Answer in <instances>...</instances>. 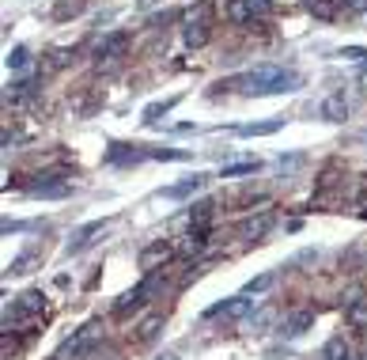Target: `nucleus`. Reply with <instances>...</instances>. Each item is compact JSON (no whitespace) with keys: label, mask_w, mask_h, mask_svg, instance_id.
<instances>
[{"label":"nucleus","mask_w":367,"mask_h":360,"mask_svg":"<svg viewBox=\"0 0 367 360\" xmlns=\"http://www.w3.org/2000/svg\"><path fill=\"white\" fill-rule=\"evenodd\" d=\"M318 114L326 118V122H344V118H349V103H344V95H329V99H322Z\"/></svg>","instance_id":"obj_11"},{"label":"nucleus","mask_w":367,"mask_h":360,"mask_svg":"<svg viewBox=\"0 0 367 360\" xmlns=\"http://www.w3.org/2000/svg\"><path fill=\"white\" fill-rule=\"evenodd\" d=\"M310 326H314V311H295V315H288V322L280 326V334H284V337H299V334H307Z\"/></svg>","instance_id":"obj_10"},{"label":"nucleus","mask_w":367,"mask_h":360,"mask_svg":"<svg viewBox=\"0 0 367 360\" xmlns=\"http://www.w3.org/2000/svg\"><path fill=\"white\" fill-rule=\"evenodd\" d=\"M68 190H72V186L61 182L57 175H46L42 182H34V186H31V194L34 197H68Z\"/></svg>","instance_id":"obj_8"},{"label":"nucleus","mask_w":367,"mask_h":360,"mask_svg":"<svg viewBox=\"0 0 367 360\" xmlns=\"http://www.w3.org/2000/svg\"><path fill=\"white\" fill-rule=\"evenodd\" d=\"M258 171V164L254 159H246V164H231V167H223V179H235V175H254Z\"/></svg>","instance_id":"obj_28"},{"label":"nucleus","mask_w":367,"mask_h":360,"mask_svg":"<svg viewBox=\"0 0 367 360\" xmlns=\"http://www.w3.org/2000/svg\"><path fill=\"white\" fill-rule=\"evenodd\" d=\"M213 209H216L213 201H197L193 209H189V224H193L197 231H204V228H208V220H213Z\"/></svg>","instance_id":"obj_15"},{"label":"nucleus","mask_w":367,"mask_h":360,"mask_svg":"<svg viewBox=\"0 0 367 360\" xmlns=\"http://www.w3.org/2000/svg\"><path fill=\"white\" fill-rule=\"evenodd\" d=\"M182 38H186V46H193V49L208 42V4H201L197 12L186 16V31H182Z\"/></svg>","instance_id":"obj_4"},{"label":"nucleus","mask_w":367,"mask_h":360,"mask_svg":"<svg viewBox=\"0 0 367 360\" xmlns=\"http://www.w3.org/2000/svg\"><path fill=\"white\" fill-rule=\"evenodd\" d=\"M171 107H174V99H167V103H155V107H148V110H144V122L152 125L155 118H159V114H167V110H171Z\"/></svg>","instance_id":"obj_29"},{"label":"nucleus","mask_w":367,"mask_h":360,"mask_svg":"<svg viewBox=\"0 0 367 360\" xmlns=\"http://www.w3.org/2000/svg\"><path fill=\"white\" fill-rule=\"evenodd\" d=\"M239 88H243L246 95H280V91L299 88V76L284 73V68H277V65H261V68H254V73H246L243 80H239Z\"/></svg>","instance_id":"obj_1"},{"label":"nucleus","mask_w":367,"mask_h":360,"mask_svg":"<svg viewBox=\"0 0 367 360\" xmlns=\"http://www.w3.org/2000/svg\"><path fill=\"white\" fill-rule=\"evenodd\" d=\"M344 319H349V326L364 330V326H367V300H352L349 311H344Z\"/></svg>","instance_id":"obj_16"},{"label":"nucleus","mask_w":367,"mask_h":360,"mask_svg":"<svg viewBox=\"0 0 367 360\" xmlns=\"http://www.w3.org/2000/svg\"><path fill=\"white\" fill-rule=\"evenodd\" d=\"M4 65H8L12 73H23V68L31 65V49H27V46H16L8 57H4Z\"/></svg>","instance_id":"obj_17"},{"label":"nucleus","mask_w":367,"mask_h":360,"mask_svg":"<svg viewBox=\"0 0 367 360\" xmlns=\"http://www.w3.org/2000/svg\"><path fill=\"white\" fill-rule=\"evenodd\" d=\"M284 125V118H273V122H254V125H239V137H269Z\"/></svg>","instance_id":"obj_14"},{"label":"nucleus","mask_w":367,"mask_h":360,"mask_svg":"<svg viewBox=\"0 0 367 360\" xmlns=\"http://www.w3.org/2000/svg\"><path fill=\"white\" fill-rule=\"evenodd\" d=\"M228 16H231V23H246V19H254V12H250V4H246V0H231V4H228Z\"/></svg>","instance_id":"obj_22"},{"label":"nucleus","mask_w":367,"mask_h":360,"mask_svg":"<svg viewBox=\"0 0 367 360\" xmlns=\"http://www.w3.org/2000/svg\"><path fill=\"white\" fill-rule=\"evenodd\" d=\"M201 250H204V231H189L178 246V254H186V258H193V254H201Z\"/></svg>","instance_id":"obj_19"},{"label":"nucleus","mask_w":367,"mask_h":360,"mask_svg":"<svg viewBox=\"0 0 367 360\" xmlns=\"http://www.w3.org/2000/svg\"><path fill=\"white\" fill-rule=\"evenodd\" d=\"M159 360H174V357H171V352H167V357H159Z\"/></svg>","instance_id":"obj_33"},{"label":"nucleus","mask_w":367,"mask_h":360,"mask_svg":"<svg viewBox=\"0 0 367 360\" xmlns=\"http://www.w3.org/2000/svg\"><path fill=\"white\" fill-rule=\"evenodd\" d=\"M204 182H208V175H193V179L178 182V186H167V190H163V197H189V194H197Z\"/></svg>","instance_id":"obj_13"},{"label":"nucleus","mask_w":367,"mask_h":360,"mask_svg":"<svg viewBox=\"0 0 367 360\" xmlns=\"http://www.w3.org/2000/svg\"><path fill=\"white\" fill-rule=\"evenodd\" d=\"M34 266H38V254H19V258L8 266V270H12V273H31Z\"/></svg>","instance_id":"obj_26"},{"label":"nucleus","mask_w":367,"mask_h":360,"mask_svg":"<svg viewBox=\"0 0 367 360\" xmlns=\"http://www.w3.org/2000/svg\"><path fill=\"white\" fill-rule=\"evenodd\" d=\"M254 315V300L250 296H231V300H223V303H213L208 311H204V319H228V322H235V319H250Z\"/></svg>","instance_id":"obj_2"},{"label":"nucleus","mask_w":367,"mask_h":360,"mask_svg":"<svg viewBox=\"0 0 367 360\" xmlns=\"http://www.w3.org/2000/svg\"><path fill=\"white\" fill-rule=\"evenodd\" d=\"M95 337H98V322H87V326H83L80 334L72 337V342H65V345H61V349H57V357H53V360H80L83 352H87L91 345H95Z\"/></svg>","instance_id":"obj_3"},{"label":"nucleus","mask_w":367,"mask_h":360,"mask_svg":"<svg viewBox=\"0 0 367 360\" xmlns=\"http://www.w3.org/2000/svg\"><path fill=\"white\" fill-rule=\"evenodd\" d=\"M171 254H174V250H171L167 243H152L144 254H140V270H155V266H163Z\"/></svg>","instance_id":"obj_12"},{"label":"nucleus","mask_w":367,"mask_h":360,"mask_svg":"<svg viewBox=\"0 0 367 360\" xmlns=\"http://www.w3.org/2000/svg\"><path fill=\"white\" fill-rule=\"evenodd\" d=\"M159 326H163V315H148V319L137 326V342H152V337L159 334Z\"/></svg>","instance_id":"obj_18"},{"label":"nucleus","mask_w":367,"mask_h":360,"mask_svg":"<svg viewBox=\"0 0 367 360\" xmlns=\"http://www.w3.org/2000/svg\"><path fill=\"white\" fill-rule=\"evenodd\" d=\"M334 4H337V0H310L307 8L314 12V16H318V19H334V12H337Z\"/></svg>","instance_id":"obj_25"},{"label":"nucleus","mask_w":367,"mask_h":360,"mask_svg":"<svg viewBox=\"0 0 367 360\" xmlns=\"http://www.w3.org/2000/svg\"><path fill=\"white\" fill-rule=\"evenodd\" d=\"M273 285H277V273H261V277H254L250 285L243 288V292H246V296H261V292H269Z\"/></svg>","instance_id":"obj_21"},{"label":"nucleus","mask_w":367,"mask_h":360,"mask_svg":"<svg viewBox=\"0 0 367 360\" xmlns=\"http://www.w3.org/2000/svg\"><path fill=\"white\" fill-rule=\"evenodd\" d=\"M269 228H273V216L261 213V216H250V220L239 224V235L243 239H261V235H269Z\"/></svg>","instance_id":"obj_9"},{"label":"nucleus","mask_w":367,"mask_h":360,"mask_svg":"<svg viewBox=\"0 0 367 360\" xmlns=\"http://www.w3.org/2000/svg\"><path fill=\"white\" fill-rule=\"evenodd\" d=\"M42 307H46L42 292H23L16 300V307H12V315H16V319H34V315H42Z\"/></svg>","instance_id":"obj_7"},{"label":"nucleus","mask_w":367,"mask_h":360,"mask_svg":"<svg viewBox=\"0 0 367 360\" xmlns=\"http://www.w3.org/2000/svg\"><path fill=\"white\" fill-rule=\"evenodd\" d=\"M246 4H250L254 16H269L273 12V0H246Z\"/></svg>","instance_id":"obj_30"},{"label":"nucleus","mask_w":367,"mask_h":360,"mask_svg":"<svg viewBox=\"0 0 367 360\" xmlns=\"http://www.w3.org/2000/svg\"><path fill=\"white\" fill-rule=\"evenodd\" d=\"M344 8L349 12H367V0H344Z\"/></svg>","instance_id":"obj_32"},{"label":"nucleus","mask_w":367,"mask_h":360,"mask_svg":"<svg viewBox=\"0 0 367 360\" xmlns=\"http://www.w3.org/2000/svg\"><path fill=\"white\" fill-rule=\"evenodd\" d=\"M140 303H144V300H140V296H137V288H133V292H125L122 300L114 303V315H129L133 307H140Z\"/></svg>","instance_id":"obj_24"},{"label":"nucleus","mask_w":367,"mask_h":360,"mask_svg":"<svg viewBox=\"0 0 367 360\" xmlns=\"http://www.w3.org/2000/svg\"><path fill=\"white\" fill-rule=\"evenodd\" d=\"M273 319H277V307H261V311H254L246 322H250V330H265Z\"/></svg>","instance_id":"obj_23"},{"label":"nucleus","mask_w":367,"mask_h":360,"mask_svg":"<svg viewBox=\"0 0 367 360\" xmlns=\"http://www.w3.org/2000/svg\"><path fill=\"white\" fill-rule=\"evenodd\" d=\"M322 360H349V345H344V337H329L326 349H322Z\"/></svg>","instance_id":"obj_20"},{"label":"nucleus","mask_w":367,"mask_h":360,"mask_svg":"<svg viewBox=\"0 0 367 360\" xmlns=\"http://www.w3.org/2000/svg\"><path fill=\"white\" fill-rule=\"evenodd\" d=\"M125 46H129V34H125V31L110 34L107 42H98V49H95V57H98V65H103V61H107V65H110V61H114V57H118V53H122Z\"/></svg>","instance_id":"obj_6"},{"label":"nucleus","mask_w":367,"mask_h":360,"mask_svg":"<svg viewBox=\"0 0 367 360\" xmlns=\"http://www.w3.org/2000/svg\"><path fill=\"white\" fill-rule=\"evenodd\" d=\"M103 231H107V220H95V224H83L80 231H76L72 239H68L65 243V254H80L83 246H91L95 243V235H103Z\"/></svg>","instance_id":"obj_5"},{"label":"nucleus","mask_w":367,"mask_h":360,"mask_svg":"<svg viewBox=\"0 0 367 360\" xmlns=\"http://www.w3.org/2000/svg\"><path fill=\"white\" fill-rule=\"evenodd\" d=\"M341 57H352V61H364V65H367V49H344Z\"/></svg>","instance_id":"obj_31"},{"label":"nucleus","mask_w":367,"mask_h":360,"mask_svg":"<svg viewBox=\"0 0 367 360\" xmlns=\"http://www.w3.org/2000/svg\"><path fill=\"white\" fill-rule=\"evenodd\" d=\"M31 91H34V80H19V83H12V88H8V99H12V103H19V99H27Z\"/></svg>","instance_id":"obj_27"}]
</instances>
